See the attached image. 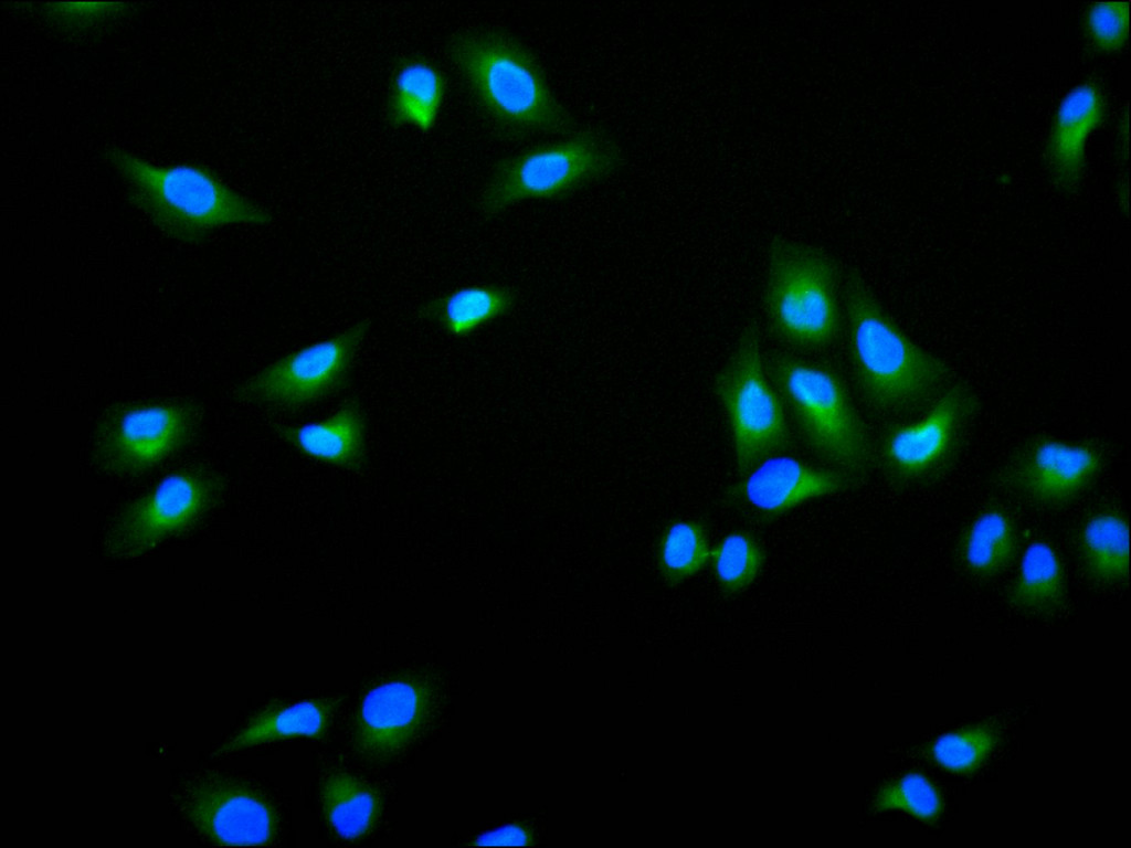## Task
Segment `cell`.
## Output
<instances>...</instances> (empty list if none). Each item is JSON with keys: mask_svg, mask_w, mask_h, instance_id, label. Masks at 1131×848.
Listing matches in <instances>:
<instances>
[{"mask_svg": "<svg viewBox=\"0 0 1131 848\" xmlns=\"http://www.w3.org/2000/svg\"><path fill=\"white\" fill-rule=\"evenodd\" d=\"M450 55L478 110L510 139L563 136L575 119L533 52L514 33L484 26L456 33Z\"/></svg>", "mask_w": 1131, "mask_h": 848, "instance_id": "1", "label": "cell"}, {"mask_svg": "<svg viewBox=\"0 0 1131 848\" xmlns=\"http://www.w3.org/2000/svg\"><path fill=\"white\" fill-rule=\"evenodd\" d=\"M843 298L850 364L868 403L905 411L932 401L949 383L947 363L900 329L855 269L845 276Z\"/></svg>", "mask_w": 1131, "mask_h": 848, "instance_id": "2", "label": "cell"}, {"mask_svg": "<svg viewBox=\"0 0 1131 848\" xmlns=\"http://www.w3.org/2000/svg\"><path fill=\"white\" fill-rule=\"evenodd\" d=\"M106 156L126 183L130 202L175 241L199 244L219 227L273 221L266 209L205 167L158 166L118 147Z\"/></svg>", "mask_w": 1131, "mask_h": 848, "instance_id": "3", "label": "cell"}, {"mask_svg": "<svg viewBox=\"0 0 1131 848\" xmlns=\"http://www.w3.org/2000/svg\"><path fill=\"white\" fill-rule=\"evenodd\" d=\"M624 163L623 148L607 131L575 128L499 159L480 191L478 209L491 216L527 200H563L610 179Z\"/></svg>", "mask_w": 1131, "mask_h": 848, "instance_id": "4", "label": "cell"}, {"mask_svg": "<svg viewBox=\"0 0 1131 848\" xmlns=\"http://www.w3.org/2000/svg\"><path fill=\"white\" fill-rule=\"evenodd\" d=\"M767 371L806 447L852 483L865 477L870 438L838 373L790 353L773 354Z\"/></svg>", "mask_w": 1131, "mask_h": 848, "instance_id": "5", "label": "cell"}, {"mask_svg": "<svg viewBox=\"0 0 1131 848\" xmlns=\"http://www.w3.org/2000/svg\"><path fill=\"white\" fill-rule=\"evenodd\" d=\"M839 266L823 248L778 237L768 251L763 309L773 335L792 347L818 350L839 335Z\"/></svg>", "mask_w": 1131, "mask_h": 848, "instance_id": "6", "label": "cell"}, {"mask_svg": "<svg viewBox=\"0 0 1131 848\" xmlns=\"http://www.w3.org/2000/svg\"><path fill=\"white\" fill-rule=\"evenodd\" d=\"M712 390L727 418L739 476L790 447L785 405L764 365L754 321L742 327Z\"/></svg>", "mask_w": 1131, "mask_h": 848, "instance_id": "7", "label": "cell"}, {"mask_svg": "<svg viewBox=\"0 0 1131 848\" xmlns=\"http://www.w3.org/2000/svg\"><path fill=\"white\" fill-rule=\"evenodd\" d=\"M200 418L199 406L188 399L123 404L98 425L97 465L119 477L142 474L190 444Z\"/></svg>", "mask_w": 1131, "mask_h": 848, "instance_id": "8", "label": "cell"}, {"mask_svg": "<svg viewBox=\"0 0 1131 848\" xmlns=\"http://www.w3.org/2000/svg\"><path fill=\"white\" fill-rule=\"evenodd\" d=\"M220 489L219 477L204 468L163 476L116 518L106 537L107 553L134 559L189 530L215 504Z\"/></svg>", "mask_w": 1131, "mask_h": 848, "instance_id": "9", "label": "cell"}, {"mask_svg": "<svg viewBox=\"0 0 1131 848\" xmlns=\"http://www.w3.org/2000/svg\"><path fill=\"white\" fill-rule=\"evenodd\" d=\"M977 405L970 385L949 382L923 416L884 435L880 458L887 474L901 484L926 483L943 474L956 458Z\"/></svg>", "mask_w": 1131, "mask_h": 848, "instance_id": "10", "label": "cell"}, {"mask_svg": "<svg viewBox=\"0 0 1131 848\" xmlns=\"http://www.w3.org/2000/svg\"><path fill=\"white\" fill-rule=\"evenodd\" d=\"M363 318L336 336L284 356L236 390L241 400L296 409L343 389L350 378L356 351L370 328Z\"/></svg>", "mask_w": 1131, "mask_h": 848, "instance_id": "11", "label": "cell"}, {"mask_svg": "<svg viewBox=\"0 0 1131 848\" xmlns=\"http://www.w3.org/2000/svg\"><path fill=\"white\" fill-rule=\"evenodd\" d=\"M186 824L220 845H264L276 831L275 814L254 789L229 777L200 772L184 776L171 794Z\"/></svg>", "mask_w": 1131, "mask_h": 848, "instance_id": "12", "label": "cell"}, {"mask_svg": "<svg viewBox=\"0 0 1131 848\" xmlns=\"http://www.w3.org/2000/svg\"><path fill=\"white\" fill-rule=\"evenodd\" d=\"M1103 466L1102 452L1089 442L1038 436L1027 442L1002 474L1004 485L1042 506L1066 504L1087 489Z\"/></svg>", "mask_w": 1131, "mask_h": 848, "instance_id": "13", "label": "cell"}, {"mask_svg": "<svg viewBox=\"0 0 1131 848\" xmlns=\"http://www.w3.org/2000/svg\"><path fill=\"white\" fill-rule=\"evenodd\" d=\"M850 485L852 481L835 469L776 454L739 476L727 498L757 519L770 521L799 505L841 492Z\"/></svg>", "mask_w": 1131, "mask_h": 848, "instance_id": "14", "label": "cell"}, {"mask_svg": "<svg viewBox=\"0 0 1131 848\" xmlns=\"http://www.w3.org/2000/svg\"><path fill=\"white\" fill-rule=\"evenodd\" d=\"M432 696L424 682L398 679L363 698L355 721V744L369 759H388L406 748L427 722Z\"/></svg>", "mask_w": 1131, "mask_h": 848, "instance_id": "15", "label": "cell"}, {"mask_svg": "<svg viewBox=\"0 0 1131 848\" xmlns=\"http://www.w3.org/2000/svg\"><path fill=\"white\" fill-rule=\"evenodd\" d=\"M277 432L300 453L342 468H358L364 455L366 418L360 404L347 401L332 415Z\"/></svg>", "mask_w": 1131, "mask_h": 848, "instance_id": "16", "label": "cell"}, {"mask_svg": "<svg viewBox=\"0 0 1131 848\" xmlns=\"http://www.w3.org/2000/svg\"><path fill=\"white\" fill-rule=\"evenodd\" d=\"M1102 116V97L1093 84L1074 88L1060 103L1048 151L1054 172L1063 184H1072L1079 178L1086 140Z\"/></svg>", "mask_w": 1131, "mask_h": 848, "instance_id": "17", "label": "cell"}, {"mask_svg": "<svg viewBox=\"0 0 1131 848\" xmlns=\"http://www.w3.org/2000/svg\"><path fill=\"white\" fill-rule=\"evenodd\" d=\"M447 93V78L432 62L403 61L393 75L387 114L395 126L430 131L436 125Z\"/></svg>", "mask_w": 1131, "mask_h": 848, "instance_id": "18", "label": "cell"}, {"mask_svg": "<svg viewBox=\"0 0 1131 848\" xmlns=\"http://www.w3.org/2000/svg\"><path fill=\"white\" fill-rule=\"evenodd\" d=\"M1019 532L1012 515L996 506L975 515L961 533L956 555L971 574L989 579L1002 573L1016 559Z\"/></svg>", "mask_w": 1131, "mask_h": 848, "instance_id": "19", "label": "cell"}, {"mask_svg": "<svg viewBox=\"0 0 1131 848\" xmlns=\"http://www.w3.org/2000/svg\"><path fill=\"white\" fill-rule=\"evenodd\" d=\"M518 293L505 285H471L434 298L423 307V316L445 333L463 338L517 305Z\"/></svg>", "mask_w": 1131, "mask_h": 848, "instance_id": "20", "label": "cell"}, {"mask_svg": "<svg viewBox=\"0 0 1131 848\" xmlns=\"http://www.w3.org/2000/svg\"><path fill=\"white\" fill-rule=\"evenodd\" d=\"M1129 521L1116 509L1089 516L1079 529L1078 550L1086 573L1097 582L1122 583L1129 577Z\"/></svg>", "mask_w": 1131, "mask_h": 848, "instance_id": "21", "label": "cell"}, {"mask_svg": "<svg viewBox=\"0 0 1131 848\" xmlns=\"http://www.w3.org/2000/svg\"><path fill=\"white\" fill-rule=\"evenodd\" d=\"M332 710L334 702L325 699L268 708L251 719L215 755L286 738L320 736L329 725Z\"/></svg>", "mask_w": 1131, "mask_h": 848, "instance_id": "22", "label": "cell"}, {"mask_svg": "<svg viewBox=\"0 0 1131 848\" xmlns=\"http://www.w3.org/2000/svg\"><path fill=\"white\" fill-rule=\"evenodd\" d=\"M1065 596V568L1057 550L1043 540L1028 543L1008 591L1010 603L1028 613L1046 614L1057 610Z\"/></svg>", "mask_w": 1131, "mask_h": 848, "instance_id": "23", "label": "cell"}, {"mask_svg": "<svg viewBox=\"0 0 1131 848\" xmlns=\"http://www.w3.org/2000/svg\"><path fill=\"white\" fill-rule=\"evenodd\" d=\"M321 797L327 820L341 838L363 836L378 818L379 799L374 791L349 774H331L324 783Z\"/></svg>", "mask_w": 1131, "mask_h": 848, "instance_id": "24", "label": "cell"}, {"mask_svg": "<svg viewBox=\"0 0 1131 848\" xmlns=\"http://www.w3.org/2000/svg\"><path fill=\"white\" fill-rule=\"evenodd\" d=\"M708 528L697 519H679L664 530L657 547V565L673 584L700 573L710 561Z\"/></svg>", "mask_w": 1131, "mask_h": 848, "instance_id": "25", "label": "cell"}, {"mask_svg": "<svg viewBox=\"0 0 1131 848\" xmlns=\"http://www.w3.org/2000/svg\"><path fill=\"white\" fill-rule=\"evenodd\" d=\"M764 562L765 551L755 537L736 530L711 547L709 565L719 587L727 594H737L752 584Z\"/></svg>", "mask_w": 1131, "mask_h": 848, "instance_id": "26", "label": "cell"}, {"mask_svg": "<svg viewBox=\"0 0 1131 848\" xmlns=\"http://www.w3.org/2000/svg\"><path fill=\"white\" fill-rule=\"evenodd\" d=\"M997 742V728L990 722H980L938 736L927 751L929 757L943 770L971 774L986 762Z\"/></svg>", "mask_w": 1131, "mask_h": 848, "instance_id": "27", "label": "cell"}, {"mask_svg": "<svg viewBox=\"0 0 1131 848\" xmlns=\"http://www.w3.org/2000/svg\"><path fill=\"white\" fill-rule=\"evenodd\" d=\"M874 806L879 812L901 810L923 823H936L943 802L936 785L922 773L910 772L884 786Z\"/></svg>", "mask_w": 1131, "mask_h": 848, "instance_id": "28", "label": "cell"}, {"mask_svg": "<svg viewBox=\"0 0 1131 848\" xmlns=\"http://www.w3.org/2000/svg\"><path fill=\"white\" fill-rule=\"evenodd\" d=\"M1088 30L1095 44L1104 51L1120 49L1128 36V3H1096L1088 13Z\"/></svg>", "mask_w": 1131, "mask_h": 848, "instance_id": "29", "label": "cell"}, {"mask_svg": "<svg viewBox=\"0 0 1131 848\" xmlns=\"http://www.w3.org/2000/svg\"><path fill=\"white\" fill-rule=\"evenodd\" d=\"M527 841L528 836L522 828L507 825L483 834L475 844L478 846H512L525 845Z\"/></svg>", "mask_w": 1131, "mask_h": 848, "instance_id": "30", "label": "cell"}]
</instances>
